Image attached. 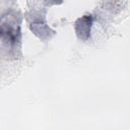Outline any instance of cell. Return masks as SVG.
I'll return each instance as SVG.
<instances>
[{"mask_svg":"<svg viewBox=\"0 0 130 130\" xmlns=\"http://www.w3.org/2000/svg\"><path fill=\"white\" fill-rule=\"evenodd\" d=\"M20 30L17 18L12 14H6L0 19V38L13 45L19 40Z\"/></svg>","mask_w":130,"mask_h":130,"instance_id":"6da1fadb","label":"cell"},{"mask_svg":"<svg viewBox=\"0 0 130 130\" xmlns=\"http://www.w3.org/2000/svg\"><path fill=\"white\" fill-rule=\"evenodd\" d=\"M92 24V17L91 15H83L76 19L74 23V28L77 37L82 40L86 41L90 37V29Z\"/></svg>","mask_w":130,"mask_h":130,"instance_id":"7a4b0ae2","label":"cell"},{"mask_svg":"<svg viewBox=\"0 0 130 130\" xmlns=\"http://www.w3.org/2000/svg\"><path fill=\"white\" fill-rule=\"evenodd\" d=\"M47 3L52 4V3H57V0H47Z\"/></svg>","mask_w":130,"mask_h":130,"instance_id":"3957f363","label":"cell"}]
</instances>
